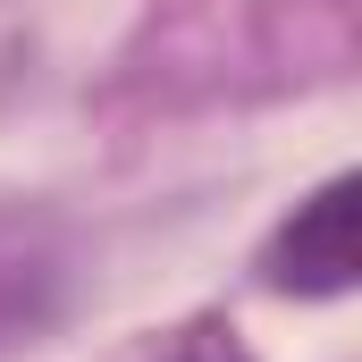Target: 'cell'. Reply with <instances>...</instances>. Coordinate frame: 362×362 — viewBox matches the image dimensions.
I'll return each mask as SVG.
<instances>
[{"label":"cell","mask_w":362,"mask_h":362,"mask_svg":"<svg viewBox=\"0 0 362 362\" xmlns=\"http://www.w3.org/2000/svg\"><path fill=\"white\" fill-rule=\"evenodd\" d=\"M362 185L337 169L329 185H312L286 219H278L270 236H262V253H253V270L270 295H303V303H329V295H354L362 278V236H354V202Z\"/></svg>","instance_id":"1"},{"label":"cell","mask_w":362,"mask_h":362,"mask_svg":"<svg viewBox=\"0 0 362 362\" xmlns=\"http://www.w3.org/2000/svg\"><path fill=\"white\" fill-rule=\"evenodd\" d=\"M160 362H253V354H245L228 329H185V337H177V346H169Z\"/></svg>","instance_id":"3"},{"label":"cell","mask_w":362,"mask_h":362,"mask_svg":"<svg viewBox=\"0 0 362 362\" xmlns=\"http://www.w3.org/2000/svg\"><path fill=\"white\" fill-rule=\"evenodd\" d=\"M51 286H59L51 253H34L17 228H0V337H8V329H34V320L51 312Z\"/></svg>","instance_id":"2"}]
</instances>
